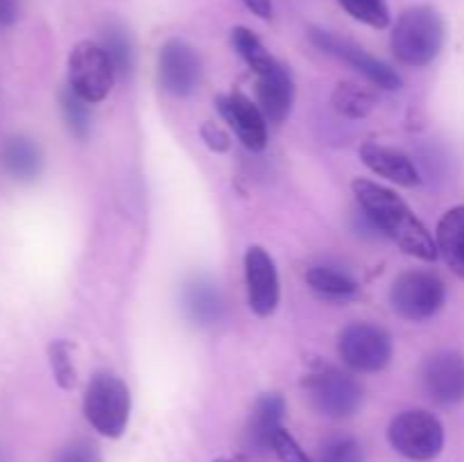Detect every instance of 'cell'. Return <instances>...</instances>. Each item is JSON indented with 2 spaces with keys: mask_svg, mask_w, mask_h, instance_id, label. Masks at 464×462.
Listing matches in <instances>:
<instances>
[{
  "mask_svg": "<svg viewBox=\"0 0 464 462\" xmlns=\"http://www.w3.org/2000/svg\"><path fill=\"white\" fill-rule=\"evenodd\" d=\"M352 190L362 217L372 229L397 243L408 256L420 261H435L440 256L430 231L408 207L406 199L399 197L392 188L358 177L352 181Z\"/></svg>",
  "mask_w": 464,
  "mask_h": 462,
  "instance_id": "1",
  "label": "cell"
},
{
  "mask_svg": "<svg viewBox=\"0 0 464 462\" xmlns=\"http://www.w3.org/2000/svg\"><path fill=\"white\" fill-rule=\"evenodd\" d=\"M444 36L447 27L442 14L430 5H415L399 16L390 36V45L397 62H401L403 66L424 68L442 53Z\"/></svg>",
  "mask_w": 464,
  "mask_h": 462,
  "instance_id": "2",
  "label": "cell"
},
{
  "mask_svg": "<svg viewBox=\"0 0 464 462\" xmlns=\"http://www.w3.org/2000/svg\"><path fill=\"white\" fill-rule=\"evenodd\" d=\"M84 417L102 438L125 435L131 415V394L125 380L113 371H95L84 390Z\"/></svg>",
  "mask_w": 464,
  "mask_h": 462,
  "instance_id": "3",
  "label": "cell"
},
{
  "mask_svg": "<svg viewBox=\"0 0 464 462\" xmlns=\"http://www.w3.org/2000/svg\"><path fill=\"white\" fill-rule=\"evenodd\" d=\"M302 388L313 410L329 419L353 417L361 410L362 399H365V390L349 371L331 365H322L320 370L311 371L304 379Z\"/></svg>",
  "mask_w": 464,
  "mask_h": 462,
  "instance_id": "4",
  "label": "cell"
},
{
  "mask_svg": "<svg viewBox=\"0 0 464 462\" xmlns=\"http://www.w3.org/2000/svg\"><path fill=\"white\" fill-rule=\"evenodd\" d=\"M390 303L408 322H426L447 303V284L433 270H406L390 285Z\"/></svg>",
  "mask_w": 464,
  "mask_h": 462,
  "instance_id": "5",
  "label": "cell"
},
{
  "mask_svg": "<svg viewBox=\"0 0 464 462\" xmlns=\"http://www.w3.org/2000/svg\"><path fill=\"white\" fill-rule=\"evenodd\" d=\"M388 442L399 456L412 462H430L444 451V426L429 410H403L390 421Z\"/></svg>",
  "mask_w": 464,
  "mask_h": 462,
  "instance_id": "6",
  "label": "cell"
},
{
  "mask_svg": "<svg viewBox=\"0 0 464 462\" xmlns=\"http://www.w3.org/2000/svg\"><path fill=\"white\" fill-rule=\"evenodd\" d=\"M392 335L372 322H352L338 335V356L358 374H376L392 361Z\"/></svg>",
  "mask_w": 464,
  "mask_h": 462,
  "instance_id": "7",
  "label": "cell"
},
{
  "mask_svg": "<svg viewBox=\"0 0 464 462\" xmlns=\"http://www.w3.org/2000/svg\"><path fill=\"white\" fill-rule=\"evenodd\" d=\"M116 68L95 41H80L68 54V89L89 104H98L111 93Z\"/></svg>",
  "mask_w": 464,
  "mask_h": 462,
  "instance_id": "8",
  "label": "cell"
},
{
  "mask_svg": "<svg viewBox=\"0 0 464 462\" xmlns=\"http://www.w3.org/2000/svg\"><path fill=\"white\" fill-rule=\"evenodd\" d=\"M308 36H311V43L315 45V48L331 54V57L340 59V62L349 63V66H352L353 71L361 72L370 84L379 86V89L383 91H399L403 86L401 75H399L392 66L381 62L379 57L370 54L365 48L353 43V41L343 39V36L334 34V32L329 30H320V27H311V30H308Z\"/></svg>",
  "mask_w": 464,
  "mask_h": 462,
  "instance_id": "9",
  "label": "cell"
},
{
  "mask_svg": "<svg viewBox=\"0 0 464 462\" xmlns=\"http://www.w3.org/2000/svg\"><path fill=\"white\" fill-rule=\"evenodd\" d=\"M204 77L202 57L184 39H168L159 48L157 80L166 93L175 98H188L199 89Z\"/></svg>",
  "mask_w": 464,
  "mask_h": 462,
  "instance_id": "10",
  "label": "cell"
},
{
  "mask_svg": "<svg viewBox=\"0 0 464 462\" xmlns=\"http://www.w3.org/2000/svg\"><path fill=\"white\" fill-rule=\"evenodd\" d=\"M245 284H247V302L254 315L270 317L281 299V281L275 258L258 245L245 252Z\"/></svg>",
  "mask_w": 464,
  "mask_h": 462,
  "instance_id": "11",
  "label": "cell"
},
{
  "mask_svg": "<svg viewBox=\"0 0 464 462\" xmlns=\"http://www.w3.org/2000/svg\"><path fill=\"white\" fill-rule=\"evenodd\" d=\"M421 388L430 401L456 406L464 401V356L458 351H435L421 365Z\"/></svg>",
  "mask_w": 464,
  "mask_h": 462,
  "instance_id": "12",
  "label": "cell"
},
{
  "mask_svg": "<svg viewBox=\"0 0 464 462\" xmlns=\"http://www.w3.org/2000/svg\"><path fill=\"white\" fill-rule=\"evenodd\" d=\"M216 107L249 152H263L267 148V118L247 95L240 91L222 93L216 98Z\"/></svg>",
  "mask_w": 464,
  "mask_h": 462,
  "instance_id": "13",
  "label": "cell"
},
{
  "mask_svg": "<svg viewBox=\"0 0 464 462\" xmlns=\"http://www.w3.org/2000/svg\"><path fill=\"white\" fill-rule=\"evenodd\" d=\"M285 399L279 392H266L254 401L245 426V442L252 451L267 453L275 447V438L284 428Z\"/></svg>",
  "mask_w": 464,
  "mask_h": 462,
  "instance_id": "14",
  "label": "cell"
},
{
  "mask_svg": "<svg viewBox=\"0 0 464 462\" xmlns=\"http://www.w3.org/2000/svg\"><path fill=\"white\" fill-rule=\"evenodd\" d=\"M361 161L370 168L374 175L403 186V188H415L421 184V175L417 170L415 161L406 152L390 145H381L376 140H367L361 145Z\"/></svg>",
  "mask_w": 464,
  "mask_h": 462,
  "instance_id": "15",
  "label": "cell"
},
{
  "mask_svg": "<svg viewBox=\"0 0 464 462\" xmlns=\"http://www.w3.org/2000/svg\"><path fill=\"white\" fill-rule=\"evenodd\" d=\"M295 102V82L285 63H276L272 71L256 75V104L266 113L267 122H284Z\"/></svg>",
  "mask_w": 464,
  "mask_h": 462,
  "instance_id": "16",
  "label": "cell"
},
{
  "mask_svg": "<svg viewBox=\"0 0 464 462\" xmlns=\"http://www.w3.org/2000/svg\"><path fill=\"white\" fill-rule=\"evenodd\" d=\"M0 166H3L5 175L12 177L14 181L27 184V181H34L44 170V152L36 140L14 134L5 139L3 148H0Z\"/></svg>",
  "mask_w": 464,
  "mask_h": 462,
  "instance_id": "17",
  "label": "cell"
},
{
  "mask_svg": "<svg viewBox=\"0 0 464 462\" xmlns=\"http://www.w3.org/2000/svg\"><path fill=\"white\" fill-rule=\"evenodd\" d=\"M181 306H184L188 320L199 326L218 324L225 315V299H222L220 288L204 276L186 284L184 293H181Z\"/></svg>",
  "mask_w": 464,
  "mask_h": 462,
  "instance_id": "18",
  "label": "cell"
},
{
  "mask_svg": "<svg viewBox=\"0 0 464 462\" xmlns=\"http://www.w3.org/2000/svg\"><path fill=\"white\" fill-rule=\"evenodd\" d=\"M435 245H438V254L444 258L449 270L464 279V204L449 208L440 217Z\"/></svg>",
  "mask_w": 464,
  "mask_h": 462,
  "instance_id": "19",
  "label": "cell"
},
{
  "mask_svg": "<svg viewBox=\"0 0 464 462\" xmlns=\"http://www.w3.org/2000/svg\"><path fill=\"white\" fill-rule=\"evenodd\" d=\"M306 284L317 297L329 302H347L353 299L361 290L358 281L349 272L334 265H315L306 270Z\"/></svg>",
  "mask_w": 464,
  "mask_h": 462,
  "instance_id": "20",
  "label": "cell"
},
{
  "mask_svg": "<svg viewBox=\"0 0 464 462\" xmlns=\"http://www.w3.org/2000/svg\"><path fill=\"white\" fill-rule=\"evenodd\" d=\"M376 95L367 86H361L358 82H340L334 91V109L343 118L358 120L374 111Z\"/></svg>",
  "mask_w": 464,
  "mask_h": 462,
  "instance_id": "21",
  "label": "cell"
},
{
  "mask_svg": "<svg viewBox=\"0 0 464 462\" xmlns=\"http://www.w3.org/2000/svg\"><path fill=\"white\" fill-rule=\"evenodd\" d=\"M231 43H234L236 53L245 59V63H247L254 75H263V72L272 71L279 63V59L263 45V41L249 27H234L231 30Z\"/></svg>",
  "mask_w": 464,
  "mask_h": 462,
  "instance_id": "22",
  "label": "cell"
},
{
  "mask_svg": "<svg viewBox=\"0 0 464 462\" xmlns=\"http://www.w3.org/2000/svg\"><path fill=\"white\" fill-rule=\"evenodd\" d=\"M100 45L104 48V53L111 59L113 68H116V75L130 77L134 71V43H131V36L121 23H107L102 27V41Z\"/></svg>",
  "mask_w": 464,
  "mask_h": 462,
  "instance_id": "23",
  "label": "cell"
},
{
  "mask_svg": "<svg viewBox=\"0 0 464 462\" xmlns=\"http://www.w3.org/2000/svg\"><path fill=\"white\" fill-rule=\"evenodd\" d=\"M59 104H62V116L68 131L80 140L89 139L91 120H93V116H91V104L86 100H82L77 93H72L68 86L59 95Z\"/></svg>",
  "mask_w": 464,
  "mask_h": 462,
  "instance_id": "24",
  "label": "cell"
},
{
  "mask_svg": "<svg viewBox=\"0 0 464 462\" xmlns=\"http://www.w3.org/2000/svg\"><path fill=\"white\" fill-rule=\"evenodd\" d=\"M48 361L59 388L75 390L77 370L75 362H72V344L68 340H53L48 344Z\"/></svg>",
  "mask_w": 464,
  "mask_h": 462,
  "instance_id": "25",
  "label": "cell"
},
{
  "mask_svg": "<svg viewBox=\"0 0 464 462\" xmlns=\"http://www.w3.org/2000/svg\"><path fill=\"white\" fill-rule=\"evenodd\" d=\"M338 3L349 16L374 30H385L390 25L388 0H338Z\"/></svg>",
  "mask_w": 464,
  "mask_h": 462,
  "instance_id": "26",
  "label": "cell"
},
{
  "mask_svg": "<svg viewBox=\"0 0 464 462\" xmlns=\"http://www.w3.org/2000/svg\"><path fill=\"white\" fill-rule=\"evenodd\" d=\"M317 462H367L365 448L352 435H334L322 442Z\"/></svg>",
  "mask_w": 464,
  "mask_h": 462,
  "instance_id": "27",
  "label": "cell"
},
{
  "mask_svg": "<svg viewBox=\"0 0 464 462\" xmlns=\"http://www.w3.org/2000/svg\"><path fill=\"white\" fill-rule=\"evenodd\" d=\"M54 462H102V453L89 439H75L57 453Z\"/></svg>",
  "mask_w": 464,
  "mask_h": 462,
  "instance_id": "28",
  "label": "cell"
},
{
  "mask_svg": "<svg viewBox=\"0 0 464 462\" xmlns=\"http://www.w3.org/2000/svg\"><path fill=\"white\" fill-rule=\"evenodd\" d=\"M272 451L276 453V457H279L281 462H315L313 457L306 456V451L299 447L297 439H295L285 428H281L279 433H276Z\"/></svg>",
  "mask_w": 464,
  "mask_h": 462,
  "instance_id": "29",
  "label": "cell"
},
{
  "mask_svg": "<svg viewBox=\"0 0 464 462\" xmlns=\"http://www.w3.org/2000/svg\"><path fill=\"white\" fill-rule=\"evenodd\" d=\"M199 136H202L204 145H207L211 152L222 154V152H229L231 149L229 131H227L225 127L218 125V122H213V120L202 122V127H199Z\"/></svg>",
  "mask_w": 464,
  "mask_h": 462,
  "instance_id": "30",
  "label": "cell"
},
{
  "mask_svg": "<svg viewBox=\"0 0 464 462\" xmlns=\"http://www.w3.org/2000/svg\"><path fill=\"white\" fill-rule=\"evenodd\" d=\"M243 3H245V7L249 9V12L256 14V16L263 18V21L272 18V14H275L272 0H243Z\"/></svg>",
  "mask_w": 464,
  "mask_h": 462,
  "instance_id": "31",
  "label": "cell"
},
{
  "mask_svg": "<svg viewBox=\"0 0 464 462\" xmlns=\"http://www.w3.org/2000/svg\"><path fill=\"white\" fill-rule=\"evenodd\" d=\"M18 16L16 0H0V25H12Z\"/></svg>",
  "mask_w": 464,
  "mask_h": 462,
  "instance_id": "32",
  "label": "cell"
},
{
  "mask_svg": "<svg viewBox=\"0 0 464 462\" xmlns=\"http://www.w3.org/2000/svg\"><path fill=\"white\" fill-rule=\"evenodd\" d=\"M213 462H234V460H227V457H220V460H213Z\"/></svg>",
  "mask_w": 464,
  "mask_h": 462,
  "instance_id": "33",
  "label": "cell"
},
{
  "mask_svg": "<svg viewBox=\"0 0 464 462\" xmlns=\"http://www.w3.org/2000/svg\"><path fill=\"white\" fill-rule=\"evenodd\" d=\"M0 462H7V460H5V453L3 451H0Z\"/></svg>",
  "mask_w": 464,
  "mask_h": 462,
  "instance_id": "34",
  "label": "cell"
}]
</instances>
